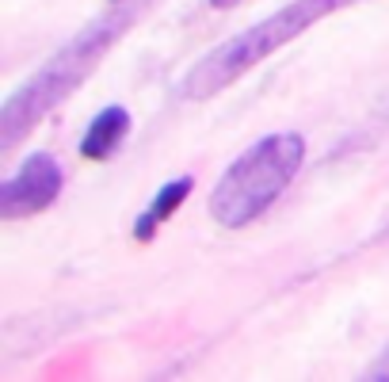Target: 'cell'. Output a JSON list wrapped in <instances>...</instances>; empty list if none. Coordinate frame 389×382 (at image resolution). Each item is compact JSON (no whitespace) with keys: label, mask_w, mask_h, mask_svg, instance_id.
I'll return each mask as SVG.
<instances>
[{"label":"cell","mask_w":389,"mask_h":382,"mask_svg":"<svg viewBox=\"0 0 389 382\" xmlns=\"http://www.w3.org/2000/svg\"><path fill=\"white\" fill-rule=\"evenodd\" d=\"M191 188H194V176H180V180L165 184V188H160L157 195H153L149 210H145V214L137 218L134 237H137V241H149L153 233H157V226L165 222V218H172V210H176V207H180V203L191 195Z\"/></svg>","instance_id":"6"},{"label":"cell","mask_w":389,"mask_h":382,"mask_svg":"<svg viewBox=\"0 0 389 382\" xmlns=\"http://www.w3.org/2000/svg\"><path fill=\"white\" fill-rule=\"evenodd\" d=\"M305 161V138L302 134H271L256 142L248 153H241L229 165V172L218 180L210 195V214L225 230L252 226L298 176Z\"/></svg>","instance_id":"2"},{"label":"cell","mask_w":389,"mask_h":382,"mask_svg":"<svg viewBox=\"0 0 389 382\" xmlns=\"http://www.w3.org/2000/svg\"><path fill=\"white\" fill-rule=\"evenodd\" d=\"M61 165L50 157V153H35V157L23 161V168L12 176V180L0 184V218H27L46 210L54 199L61 195Z\"/></svg>","instance_id":"4"},{"label":"cell","mask_w":389,"mask_h":382,"mask_svg":"<svg viewBox=\"0 0 389 382\" xmlns=\"http://www.w3.org/2000/svg\"><path fill=\"white\" fill-rule=\"evenodd\" d=\"M126 130H130V111L126 108H119V103H115V108H103L100 115L92 119L84 142H80V157H88V161H107L111 153L123 145Z\"/></svg>","instance_id":"5"},{"label":"cell","mask_w":389,"mask_h":382,"mask_svg":"<svg viewBox=\"0 0 389 382\" xmlns=\"http://www.w3.org/2000/svg\"><path fill=\"white\" fill-rule=\"evenodd\" d=\"M134 15H137V0L134 4H123V12H111V15H103V20H96L92 27L80 31L61 54H54V58L4 103V111H0V145L12 149L46 111L58 108L65 96L96 69V61L111 50V43L134 23Z\"/></svg>","instance_id":"1"},{"label":"cell","mask_w":389,"mask_h":382,"mask_svg":"<svg viewBox=\"0 0 389 382\" xmlns=\"http://www.w3.org/2000/svg\"><path fill=\"white\" fill-rule=\"evenodd\" d=\"M344 4H351V0H294V4L279 8V12L267 15L264 23L248 27L245 35H237L225 46L210 50L206 58L183 77L180 92L188 96V100H206V96L222 92V88H229L233 80L241 77V73H248L252 65L264 61L267 54H275L279 46H287L290 38H298L302 31H310L317 20L332 15Z\"/></svg>","instance_id":"3"},{"label":"cell","mask_w":389,"mask_h":382,"mask_svg":"<svg viewBox=\"0 0 389 382\" xmlns=\"http://www.w3.org/2000/svg\"><path fill=\"white\" fill-rule=\"evenodd\" d=\"M214 8H237V4H245V0H210Z\"/></svg>","instance_id":"7"}]
</instances>
